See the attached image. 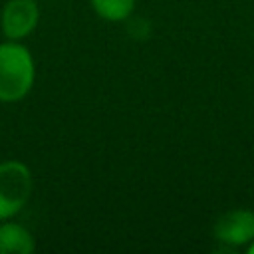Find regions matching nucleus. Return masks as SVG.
<instances>
[{"mask_svg":"<svg viewBox=\"0 0 254 254\" xmlns=\"http://www.w3.org/2000/svg\"><path fill=\"white\" fill-rule=\"evenodd\" d=\"M34 60L24 46L0 44V101L24 99L34 85Z\"/></svg>","mask_w":254,"mask_h":254,"instance_id":"f257e3e1","label":"nucleus"},{"mask_svg":"<svg viewBox=\"0 0 254 254\" xmlns=\"http://www.w3.org/2000/svg\"><path fill=\"white\" fill-rule=\"evenodd\" d=\"M32 189V173L24 163H0V218H10L18 214L30 200Z\"/></svg>","mask_w":254,"mask_h":254,"instance_id":"f03ea898","label":"nucleus"},{"mask_svg":"<svg viewBox=\"0 0 254 254\" xmlns=\"http://www.w3.org/2000/svg\"><path fill=\"white\" fill-rule=\"evenodd\" d=\"M216 240L228 246H242L254 240V212L236 208L224 212L214 224Z\"/></svg>","mask_w":254,"mask_h":254,"instance_id":"7ed1b4c3","label":"nucleus"},{"mask_svg":"<svg viewBox=\"0 0 254 254\" xmlns=\"http://www.w3.org/2000/svg\"><path fill=\"white\" fill-rule=\"evenodd\" d=\"M38 4L34 0H8L2 10V30L10 40L26 38L38 24Z\"/></svg>","mask_w":254,"mask_h":254,"instance_id":"20e7f679","label":"nucleus"},{"mask_svg":"<svg viewBox=\"0 0 254 254\" xmlns=\"http://www.w3.org/2000/svg\"><path fill=\"white\" fill-rule=\"evenodd\" d=\"M36 248L34 236L16 222L0 224V254H30Z\"/></svg>","mask_w":254,"mask_h":254,"instance_id":"39448f33","label":"nucleus"},{"mask_svg":"<svg viewBox=\"0 0 254 254\" xmlns=\"http://www.w3.org/2000/svg\"><path fill=\"white\" fill-rule=\"evenodd\" d=\"M91 6L103 20L119 22L133 12L135 0H91Z\"/></svg>","mask_w":254,"mask_h":254,"instance_id":"423d86ee","label":"nucleus"},{"mask_svg":"<svg viewBox=\"0 0 254 254\" xmlns=\"http://www.w3.org/2000/svg\"><path fill=\"white\" fill-rule=\"evenodd\" d=\"M248 252H250V254H254V240H252V244L248 246Z\"/></svg>","mask_w":254,"mask_h":254,"instance_id":"0eeeda50","label":"nucleus"}]
</instances>
